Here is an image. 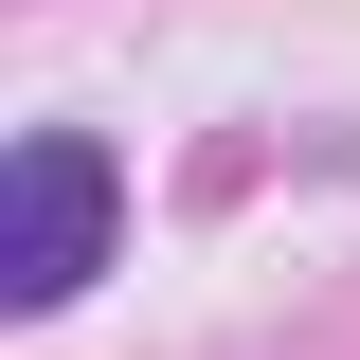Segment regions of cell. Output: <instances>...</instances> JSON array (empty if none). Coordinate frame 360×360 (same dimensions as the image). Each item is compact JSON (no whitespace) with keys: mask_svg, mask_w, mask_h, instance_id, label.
Returning a JSON list of instances; mask_svg holds the SVG:
<instances>
[{"mask_svg":"<svg viewBox=\"0 0 360 360\" xmlns=\"http://www.w3.org/2000/svg\"><path fill=\"white\" fill-rule=\"evenodd\" d=\"M108 234H127V162H108L90 127H37L18 162H0V307L54 324L90 270H108Z\"/></svg>","mask_w":360,"mask_h":360,"instance_id":"6da1fadb","label":"cell"}]
</instances>
